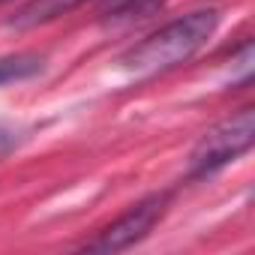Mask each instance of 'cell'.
<instances>
[{"mask_svg":"<svg viewBox=\"0 0 255 255\" xmlns=\"http://www.w3.org/2000/svg\"><path fill=\"white\" fill-rule=\"evenodd\" d=\"M15 144H18V132L12 129L9 123L0 120V159H3L6 153H12V150H15Z\"/></svg>","mask_w":255,"mask_h":255,"instance_id":"obj_6","label":"cell"},{"mask_svg":"<svg viewBox=\"0 0 255 255\" xmlns=\"http://www.w3.org/2000/svg\"><path fill=\"white\" fill-rule=\"evenodd\" d=\"M219 27V9H195L186 12L174 21H168L165 27H159L156 33H150L147 39H141L138 45H132L120 57L123 69H129L135 75H159L168 72L180 63H186L192 54H198L207 39L216 33Z\"/></svg>","mask_w":255,"mask_h":255,"instance_id":"obj_1","label":"cell"},{"mask_svg":"<svg viewBox=\"0 0 255 255\" xmlns=\"http://www.w3.org/2000/svg\"><path fill=\"white\" fill-rule=\"evenodd\" d=\"M168 210V195L165 192H153L147 198H141L138 204H132L123 216H117L108 228H102L93 240L84 243L87 252H120V249H129L138 240H144L156 222L165 216Z\"/></svg>","mask_w":255,"mask_h":255,"instance_id":"obj_3","label":"cell"},{"mask_svg":"<svg viewBox=\"0 0 255 255\" xmlns=\"http://www.w3.org/2000/svg\"><path fill=\"white\" fill-rule=\"evenodd\" d=\"M39 69H42V57H36V54H9V57H0V87L9 84V81L30 78Z\"/></svg>","mask_w":255,"mask_h":255,"instance_id":"obj_5","label":"cell"},{"mask_svg":"<svg viewBox=\"0 0 255 255\" xmlns=\"http://www.w3.org/2000/svg\"><path fill=\"white\" fill-rule=\"evenodd\" d=\"M84 0H30L27 6H21L12 18V27H36L45 21H54L66 12H72L75 6H81Z\"/></svg>","mask_w":255,"mask_h":255,"instance_id":"obj_4","label":"cell"},{"mask_svg":"<svg viewBox=\"0 0 255 255\" xmlns=\"http://www.w3.org/2000/svg\"><path fill=\"white\" fill-rule=\"evenodd\" d=\"M255 141V108L246 105L207 129L189 153V177H210L237 156H243Z\"/></svg>","mask_w":255,"mask_h":255,"instance_id":"obj_2","label":"cell"}]
</instances>
